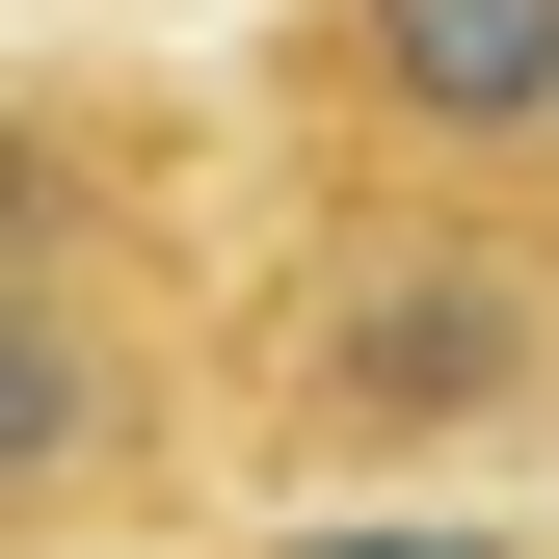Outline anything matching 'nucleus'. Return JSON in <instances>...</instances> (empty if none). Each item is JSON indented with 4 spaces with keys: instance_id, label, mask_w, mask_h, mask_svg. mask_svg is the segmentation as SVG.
Masks as SVG:
<instances>
[{
    "instance_id": "nucleus-1",
    "label": "nucleus",
    "mask_w": 559,
    "mask_h": 559,
    "mask_svg": "<svg viewBox=\"0 0 559 559\" xmlns=\"http://www.w3.org/2000/svg\"><path fill=\"white\" fill-rule=\"evenodd\" d=\"M214 453L294 479V507H427V479L559 453V214L320 160L214 266Z\"/></svg>"
},
{
    "instance_id": "nucleus-2",
    "label": "nucleus",
    "mask_w": 559,
    "mask_h": 559,
    "mask_svg": "<svg viewBox=\"0 0 559 559\" xmlns=\"http://www.w3.org/2000/svg\"><path fill=\"white\" fill-rule=\"evenodd\" d=\"M214 479V266H187L160 107L27 81L0 107V559L160 533Z\"/></svg>"
},
{
    "instance_id": "nucleus-3",
    "label": "nucleus",
    "mask_w": 559,
    "mask_h": 559,
    "mask_svg": "<svg viewBox=\"0 0 559 559\" xmlns=\"http://www.w3.org/2000/svg\"><path fill=\"white\" fill-rule=\"evenodd\" d=\"M266 107L400 187H533L559 214V0H294Z\"/></svg>"
},
{
    "instance_id": "nucleus-4",
    "label": "nucleus",
    "mask_w": 559,
    "mask_h": 559,
    "mask_svg": "<svg viewBox=\"0 0 559 559\" xmlns=\"http://www.w3.org/2000/svg\"><path fill=\"white\" fill-rule=\"evenodd\" d=\"M240 559H533V533H427V507H373V533H240Z\"/></svg>"
}]
</instances>
